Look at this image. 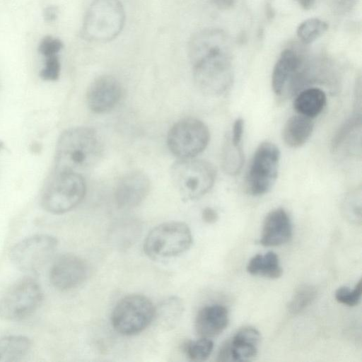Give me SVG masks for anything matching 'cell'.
Returning <instances> with one entry per match:
<instances>
[{"label":"cell","mask_w":362,"mask_h":362,"mask_svg":"<svg viewBox=\"0 0 362 362\" xmlns=\"http://www.w3.org/2000/svg\"><path fill=\"white\" fill-rule=\"evenodd\" d=\"M313 130L311 118L299 114L289 117L282 129V139L291 148H298L304 145L310 137Z\"/></svg>","instance_id":"obj_19"},{"label":"cell","mask_w":362,"mask_h":362,"mask_svg":"<svg viewBox=\"0 0 362 362\" xmlns=\"http://www.w3.org/2000/svg\"><path fill=\"white\" fill-rule=\"evenodd\" d=\"M192 243V235L185 223L169 221L149 232L144 243V250L153 259L171 257L185 252Z\"/></svg>","instance_id":"obj_6"},{"label":"cell","mask_w":362,"mask_h":362,"mask_svg":"<svg viewBox=\"0 0 362 362\" xmlns=\"http://www.w3.org/2000/svg\"><path fill=\"white\" fill-rule=\"evenodd\" d=\"M172 182L185 200H194L206 194L214 186L216 170L209 162L192 158L179 159L170 170Z\"/></svg>","instance_id":"obj_5"},{"label":"cell","mask_w":362,"mask_h":362,"mask_svg":"<svg viewBox=\"0 0 362 362\" xmlns=\"http://www.w3.org/2000/svg\"><path fill=\"white\" fill-rule=\"evenodd\" d=\"M60 74V62L57 55L47 57L40 71V77L45 81H56Z\"/></svg>","instance_id":"obj_31"},{"label":"cell","mask_w":362,"mask_h":362,"mask_svg":"<svg viewBox=\"0 0 362 362\" xmlns=\"http://www.w3.org/2000/svg\"><path fill=\"white\" fill-rule=\"evenodd\" d=\"M228 323L227 309L221 305L202 308L195 318V329L201 337L211 338L221 334Z\"/></svg>","instance_id":"obj_18"},{"label":"cell","mask_w":362,"mask_h":362,"mask_svg":"<svg viewBox=\"0 0 362 362\" xmlns=\"http://www.w3.org/2000/svg\"><path fill=\"white\" fill-rule=\"evenodd\" d=\"M336 300L344 305L348 306L357 305L362 296V283L360 280L355 287L351 290L347 286H341L335 291Z\"/></svg>","instance_id":"obj_29"},{"label":"cell","mask_w":362,"mask_h":362,"mask_svg":"<svg viewBox=\"0 0 362 362\" xmlns=\"http://www.w3.org/2000/svg\"><path fill=\"white\" fill-rule=\"evenodd\" d=\"M328 30V24L317 18H310L303 21L297 28L298 39L309 45L320 37Z\"/></svg>","instance_id":"obj_24"},{"label":"cell","mask_w":362,"mask_h":362,"mask_svg":"<svg viewBox=\"0 0 362 362\" xmlns=\"http://www.w3.org/2000/svg\"><path fill=\"white\" fill-rule=\"evenodd\" d=\"M182 312V306L181 301L177 298H171L163 302L160 305L158 310L155 311V317H158L160 322H163L168 326L177 320V317L180 315Z\"/></svg>","instance_id":"obj_28"},{"label":"cell","mask_w":362,"mask_h":362,"mask_svg":"<svg viewBox=\"0 0 362 362\" xmlns=\"http://www.w3.org/2000/svg\"><path fill=\"white\" fill-rule=\"evenodd\" d=\"M280 151L270 141L261 143L257 148L246 176L247 192L253 196L267 193L274 186L279 172Z\"/></svg>","instance_id":"obj_10"},{"label":"cell","mask_w":362,"mask_h":362,"mask_svg":"<svg viewBox=\"0 0 362 362\" xmlns=\"http://www.w3.org/2000/svg\"><path fill=\"white\" fill-rule=\"evenodd\" d=\"M155 311L148 298L141 294H130L116 304L112 313V324L119 334L134 335L150 325L154 319Z\"/></svg>","instance_id":"obj_8"},{"label":"cell","mask_w":362,"mask_h":362,"mask_svg":"<svg viewBox=\"0 0 362 362\" xmlns=\"http://www.w3.org/2000/svg\"><path fill=\"white\" fill-rule=\"evenodd\" d=\"M266 15L268 20H272L274 17V10L270 1L266 4Z\"/></svg>","instance_id":"obj_39"},{"label":"cell","mask_w":362,"mask_h":362,"mask_svg":"<svg viewBox=\"0 0 362 362\" xmlns=\"http://www.w3.org/2000/svg\"><path fill=\"white\" fill-rule=\"evenodd\" d=\"M57 245V240L52 235H32L21 240L11 248L10 259L23 272H36L52 258Z\"/></svg>","instance_id":"obj_11"},{"label":"cell","mask_w":362,"mask_h":362,"mask_svg":"<svg viewBox=\"0 0 362 362\" xmlns=\"http://www.w3.org/2000/svg\"><path fill=\"white\" fill-rule=\"evenodd\" d=\"M247 271L251 275L272 279H277L282 274L278 256L273 252L252 257L247 265Z\"/></svg>","instance_id":"obj_21"},{"label":"cell","mask_w":362,"mask_h":362,"mask_svg":"<svg viewBox=\"0 0 362 362\" xmlns=\"http://www.w3.org/2000/svg\"><path fill=\"white\" fill-rule=\"evenodd\" d=\"M292 235V226L287 212L283 209L271 211L265 217L259 243L274 247L287 243Z\"/></svg>","instance_id":"obj_17"},{"label":"cell","mask_w":362,"mask_h":362,"mask_svg":"<svg viewBox=\"0 0 362 362\" xmlns=\"http://www.w3.org/2000/svg\"><path fill=\"white\" fill-rule=\"evenodd\" d=\"M326 103L327 97L322 90L308 88L296 95L293 107L298 114L312 119L322 112Z\"/></svg>","instance_id":"obj_20"},{"label":"cell","mask_w":362,"mask_h":362,"mask_svg":"<svg viewBox=\"0 0 362 362\" xmlns=\"http://www.w3.org/2000/svg\"><path fill=\"white\" fill-rule=\"evenodd\" d=\"M86 192V185L81 174L54 171L42 191L40 204L49 213L64 214L77 206Z\"/></svg>","instance_id":"obj_4"},{"label":"cell","mask_w":362,"mask_h":362,"mask_svg":"<svg viewBox=\"0 0 362 362\" xmlns=\"http://www.w3.org/2000/svg\"><path fill=\"white\" fill-rule=\"evenodd\" d=\"M213 348L214 343L209 338L202 337L196 341H188L185 346V351L190 360L204 361L209 357Z\"/></svg>","instance_id":"obj_27"},{"label":"cell","mask_w":362,"mask_h":362,"mask_svg":"<svg viewBox=\"0 0 362 362\" xmlns=\"http://www.w3.org/2000/svg\"><path fill=\"white\" fill-rule=\"evenodd\" d=\"M188 47L194 81L199 90L209 96L226 92L234 78L228 35L218 28L204 29L191 38Z\"/></svg>","instance_id":"obj_1"},{"label":"cell","mask_w":362,"mask_h":362,"mask_svg":"<svg viewBox=\"0 0 362 362\" xmlns=\"http://www.w3.org/2000/svg\"><path fill=\"white\" fill-rule=\"evenodd\" d=\"M244 132V121L242 118H238L235 120L232 133L229 135L231 142L235 145H241Z\"/></svg>","instance_id":"obj_34"},{"label":"cell","mask_w":362,"mask_h":362,"mask_svg":"<svg viewBox=\"0 0 362 362\" xmlns=\"http://www.w3.org/2000/svg\"><path fill=\"white\" fill-rule=\"evenodd\" d=\"M88 266L81 257L64 254L58 257L49 270V280L52 286L60 291H68L78 287L88 277Z\"/></svg>","instance_id":"obj_13"},{"label":"cell","mask_w":362,"mask_h":362,"mask_svg":"<svg viewBox=\"0 0 362 362\" xmlns=\"http://www.w3.org/2000/svg\"><path fill=\"white\" fill-rule=\"evenodd\" d=\"M122 88L117 79L111 76H101L93 81L87 91V103L95 113L112 110L119 103Z\"/></svg>","instance_id":"obj_15"},{"label":"cell","mask_w":362,"mask_h":362,"mask_svg":"<svg viewBox=\"0 0 362 362\" xmlns=\"http://www.w3.org/2000/svg\"><path fill=\"white\" fill-rule=\"evenodd\" d=\"M298 5L304 10H310L315 4L316 0H296Z\"/></svg>","instance_id":"obj_38"},{"label":"cell","mask_w":362,"mask_h":362,"mask_svg":"<svg viewBox=\"0 0 362 362\" xmlns=\"http://www.w3.org/2000/svg\"><path fill=\"white\" fill-rule=\"evenodd\" d=\"M343 207L349 217L360 221L361 209V189L351 191L344 198Z\"/></svg>","instance_id":"obj_30"},{"label":"cell","mask_w":362,"mask_h":362,"mask_svg":"<svg viewBox=\"0 0 362 362\" xmlns=\"http://www.w3.org/2000/svg\"><path fill=\"white\" fill-rule=\"evenodd\" d=\"M31 347L30 339L22 335H11L0 339V361L13 362L25 357Z\"/></svg>","instance_id":"obj_22"},{"label":"cell","mask_w":362,"mask_h":362,"mask_svg":"<svg viewBox=\"0 0 362 362\" xmlns=\"http://www.w3.org/2000/svg\"><path fill=\"white\" fill-rule=\"evenodd\" d=\"M42 291L30 277L18 280L0 298V317L18 321L31 315L40 305Z\"/></svg>","instance_id":"obj_7"},{"label":"cell","mask_w":362,"mask_h":362,"mask_svg":"<svg viewBox=\"0 0 362 362\" xmlns=\"http://www.w3.org/2000/svg\"><path fill=\"white\" fill-rule=\"evenodd\" d=\"M62 48V43L59 39L46 37L39 46V51L46 57L57 55Z\"/></svg>","instance_id":"obj_32"},{"label":"cell","mask_w":362,"mask_h":362,"mask_svg":"<svg viewBox=\"0 0 362 362\" xmlns=\"http://www.w3.org/2000/svg\"><path fill=\"white\" fill-rule=\"evenodd\" d=\"M358 0H331V7L337 14L343 15L351 11Z\"/></svg>","instance_id":"obj_33"},{"label":"cell","mask_w":362,"mask_h":362,"mask_svg":"<svg viewBox=\"0 0 362 362\" xmlns=\"http://www.w3.org/2000/svg\"><path fill=\"white\" fill-rule=\"evenodd\" d=\"M304 66L301 56L293 49H285L279 55L272 71V86L274 93H291L300 86L304 79Z\"/></svg>","instance_id":"obj_12"},{"label":"cell","mask_w":362,"mask_h":362,"mask_svg":"<svg viewBox=\"0 0 362 362\" xmlns=\"http://www.w3.org/2000/svg\"><path fill=\"white\" fill-rule=\"evenodd\" d=\"M260 334L257 329L252 327H243L221 346L217 361H250L257 355Z\"/></svg>","instance_id":"obj_14"},{"label":"cell","mask_w":362,"mask_h":362,"mask_svg":"<svg viewBox=\"0 0 362 362\" xmlns=\"http://www.w3.org/2000/svg\"><path fill=\"white\" fill-rule=\"evenodd\" d=\"M211 1L219 9L227 10L234 5L235 0H211Z\"/></svg>","instance_id":"obj_36"},{"label":"cell","mask_w":362,"mask_h":362,"mask_svg":"<svg viewBox=\"0 0 362 362\" xmlns=\"http://www.w3.org/2000/svg\"><path fill=\"white\" fill-rule=\"evenodd\" d=\"M2 146V144H0V148H1V146Z\"/></svg>","instance_id":"obj_40"},{"label":"cell","mask_w":362,"mask_h":362,"mask_svg":"<svg viewBox=\"0 0 362 362\" xmlns=\"http://www.w3.org/2000/svg\"><path fill=\"white\" fill-rule=\"evenodd\" d=\"M150 190V180L141 171H132L120 178L116 185L115 199L118 207L132 209L139 205Z\"/></svg>","instance_id":"obj_16"},{"label":"cell","mask_w":362,"mask_h":362,"mask_svg":"<svg viewBox=\"0 0 362 362\" xmlns=\"http://www.w3.org/2000/svg\"><path fill=\"white\" fill-rule=\"evenodd\" d=\"M361 127V114L356 113L346 120L335 134L332 141V148L338 151L346 141L350 142L354 134Z\"/></svg>","instance_id":"obj_25"},{"label":"cell","mask_w":362,"mask_h":362,"mask_svg":"<svg viewBox=\"0 0 362 362\" xmlns=\"http://www.w3.org/2000/svg\"><path fill=\"white\" fill-rule=\"evenodd\" d=\"M209 139V130L202 121L187 117L172 126L168 133L167 145L180 159L192 158L206 148Z\"/></svg>","instance_id":"obj_9"},{"label":"cell","mask_w":362,"mask_h":362,"mask_svg":"<svg viewBox=\"0 0 362 362\" xmlns=\"http://www.w3.org/2000/svg\"><path fill=\"white\" fill-rule=\"evenodd\" d=\"M202 217L205 223L211 224L218 220V216L216 210L211 207H206L203 210Z\"/></svg>","instance_id":"obj_35"},{"label":"cell","mask_w":362,"mask_h":362,"mask_svg":"<svg viewBox=\"0 0 362 362\" xmlns=\"http://www.w3.org/2000/svg\"><path fill=\"white\" fill-rule=\"evenodd\" d=\"M125 13L119 0H93L84 21V38L98 43L114 40L124 25Z\"/></svg>","instance_id":"obj_3"},{"label":"cell","mask_w":362,"mask_h":362,"mask_svg":"<svg viewBox=\"0 0 362 362\" xmlns=\"http://www.w3.org/2000/svg\"><path fill=\"white\" fill-rule=\"evenodd\" d=\"M316 295V289L313 286H300L288 303V311L293 315L298 314L314 300Z\"/></svg>","instance_id":"obj_26"},{"label":"cell","mask_w":362,"mask_h":362,"mask_svg":"<svg viewBox=\"0 0 362 362\" xmlns=\"http://www.w3.org/2000/svg\"><path fill=\"white\" fill-rule=\"evenodd\" d=\"M102 150L100 139L94 129H67L61 134L57 143L54 171L81 174L97 163Z\"/></svg>","instance_id":"obj_2"},{"label":"cell","mask_w":362,"mask_h":362,"mask_svg":"<svg viewBox=\"0 0 362 362\" xmlns=\"http://www.w3.org/2000/svg\"><path fill=\"white\" fill-rule=\"evenodd\" d=\"M57 10L54 6H49L45 10L44 17L47 21H52L57 17Z\"/></svg>","instance_id":"obj_37"},{"label":"cell","mask_w":362,"mask_h":362,"mask_svg":"<svg viewBox=\"0 0 362 362\" xmlns=\"http://www.w3.org/2000/svg\"><path fill=\"white\" fill-rule=\"evenodd\" d=\"M243 164L244 153L242 145H234L228 134L221 153V165L224 172L230 175H235L240 172Z\"/></svg>","instance_id":"obj_23"}]
</instances>
